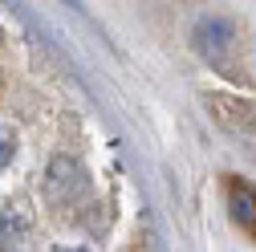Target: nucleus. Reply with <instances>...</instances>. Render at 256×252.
Instances as JSON below:
<instances>
[{
    "mask_svg": "<svg viewBox=\"0 0 256 252\" xmlns=\"http://www.w3.org/2000/svg\"><path fill=\"white\" fill-rule=\"evenodd\" d=\"M20 244H24V224L0 212V252H20Z\"/></svg>",
    "mask_w": 256,
    "mask_h": 252,
    "instance_id": "nucleus-5",
    "label": "nucleus"
},
{
    "mask_svg": "<svg viewBox=\"0 0 256 252\" xmlns=\"http://www.w3.org/2000/svg\"><path fill=\"white\" fill-rule=\"evenodd\" d=\"M191 41H196V49H200L208 61H224L228 49L236 45V24L224 20V16H204V20L196 24V33H191Z\"/></svg>",
    "mask_w": 256,
    "mask_h": 252,
    "instance_id": "nucleus-1",
    "label": "nucleus"
},
{
    "mask_svg": "<svg viewBox=\"0 0 256 252\" xmlns=\"http://www.w3.org/2000/svg\"><path fill=\"white\" fill-rule=\"evenodd\" d=\"M208 106L216 110V118L236 134H252L256 130V106L244 98H232V94H208Z\"/></svg>",
    "mask_w": 256,
    "mask_h": 252,
    "instance_id": "nucleus-2",
    "label": "nucleus"
},
{
    "mask_svg": "<svg viewBox=\"0 0 256 252\" xmlns=\"http://www.w3.org/2000/svg\"><path fill=\"white\" fill-rule=\"evenodd\" d=\"M228 204H232V220L248 236H256V187L244 179H228Z\"/></svg>",
    "mask_w": 256,
    "mask_h": 252,
    "instance_id": "nucleus-4",
    "label": "nucleus"
},
{
    "mask_svg": "<svg viewBox=\"0 0 256 252\" xmlns=\"http://www.w3.org/2000/svg\"><path fill=\"white\" fill-rule=\"evenodd\" d=\"M8 163H12V138H8L4 130H0V171H4Z\"/></svg>",
    "mask_w": 256,
    "mask_h": 252,
    "instance_id": "nucleus-6",
    "label": "nucleus"
},
{
    "mask_svg": "<svg viewBox=\"0 0 256 252\" xmlns=\"http://www.w3.org/2000/svg\"><path fill=\"white\" fill-rule=\"evenodd\" d=\"M82 192H86V171L74 159H53L49 163V196L57 204H78Z\"/></svg>",
    "mask_w": 256,
    "mask_h": 252,
    "instance_id": "nucleus-3",
    "label": "nucleus"
},
{
    "mask_svg": "<svg viewBox=\"0 0 256 252\" xmlns=\"http://www.w3.org/2000/svg\"><path fill=\"white\" fill-rule=\"evenodd\" d=\"M53 252H90V248H53Z\"/></svg>",
    "mask_w": 256,
    "mask_h": 252,
    "instance_id": "nucleus-7",
    "label": "nucleus"
}]
</instances>
